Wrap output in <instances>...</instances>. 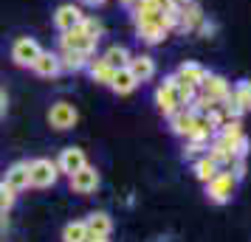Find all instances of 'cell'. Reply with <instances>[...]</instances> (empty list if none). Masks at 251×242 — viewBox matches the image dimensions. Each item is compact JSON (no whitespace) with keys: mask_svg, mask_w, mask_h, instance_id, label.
<instances>
[{"mask_svg":"<svg viewBox=\"0 0 251 242\" xmlns=\"http://www.w3.org/2000/svg\"><path fill=\"white\" fill-rule=\"evenodd\" d=\"M130 57H133V54H130L125 45H110V48H107V51L102 54V59L107 62V65H113L116 70H119V68H127Z\"/></svg>","mask_w":251,"mask_h":242,"instance_id":"23","label":"cell"},{"mask_svg":"<svg viewBox=\"0 0 251 242\" xmlns=\"http://www.w3.org/2000/svg\"><path fill=\"white\" fill-rule=\"evenodd\" d=\"M82 17H85V12H82L76 3H62L57 12H54V25H57V31H68V28L82 23Z\"/></svg>","mask_w":251,"mask_h":242,"instance_id":"12","label":"cell"},{"mask_svg":"<svg viewBox=\"0 0 251 242\" xmlns=\"http://www.w3.org/2000/svg\"><path fill=\"white\" fill-rule=\"evenodd\" d=\"M59 177L57 161H48V158H37L28 163V186L31 189H48L54 186Z\"/></svg>","mask_w":251,"mask_h":242,"instance_id":"2","label":"cell"},{"mask_svg":"<svg viewBox=\"0 0 251 242\" xmlns=\"http://www.w3.org/2000/svg\"><path fill=\"white\" fill-rule=\"evenodd\" d=\"M231 99L243 107V113H251V79H240L231 88Z\"/></svg>","mask_w":251,"mask_h":242,"instance_id":"24","label":"cell"},{"mask_svg":"<svg viewBox=\"0 0 251 242\" xmlns=\"http://www.w3.org/2000/svg\"><path fill=\"white\" fill-rule=\"evenodd\" d=\"M217 169H220V166H217V163L212 161L209 155H201V158H195V161H192V172H195V177H198L201 183H206V180H212Z\"/></svg>","mask_w":251,"mask_h":242,"instance_id":"21","label":"cell"},{"mask_svg":"<svg viewBox=\"0 0 251 242\" xmlns=\"http://www.w3.org/2000/svg\"><path fill=\"white\" fill-rule=\"evenodd\" d=\"M249 152H251V141H249V135L243 132V135L231 144V158H249Z\"/></svg>","mask_w":251,"mask_h":242,"instance_id":"30","label":"cell"},{"mask_svg":"<svg viewBox=\"0 0 251 242\" xmlns=\"http://www.w3.org/2000/svg\"><path fill=\"white\" fill-rule=\"evenodd\" d=\"M76 121H79V113H76V107L71 102H54L51 104V110H48V124L54 130H71V127H76Z\"/></svg>","mask_w":251,"mask_h":242,"instance_id":"6","label":"cell"},{"mask_svg":"<svg viewBox=\"0 0 251 242\" xmlns=\"http://www.w3.org/2000/svg\"><path fill=\"white\" fill-rule=\"evenodd\" d=\"M3 183L9 186V189H14V192H23V189H28V161L12 163V166L6 169Z\"/></svg>","mask_w":251,"mask_h":242,"instance_id":"16","label":"cell"},{"mask_svg":"<svg viewBox=\"0 0 251 242\" xmlns=\"http://www.w3.org/2000/svg\"><path fill=\"white\" fill-rule=\"evenodd\" d=\"M99 172H96V166L91 163H85L79 172L71 175V192H76V195H93L96 189H99Z\"/></svg>","mask_w":251,"mask_h":242,"instance_id":"8","label":"cell"},{"mask_svg":"<svg viewBox=\"0 0 251 242\" xmlns=\"http://www.w3.org/2000/svg\"><path fill=\"white\" fill-rule=\"evenodd\" d=\"M31 70H34L37 76H43V79H54V76L62 73V68H59V57L57 54H51V51H40V57L34 59Z\"/></svg>","mask_w":251,"mask_h":242,"instance_id":"15","label":"cell"},{"mask_svg":"<svg viewBox=\"0 0 251 242\" xmlns=\"http://www.w3.org/2000/svg\"><path fill=\"white\" fill-rule=\"evenodd\" d=\"M172 85H175V93H178V102H181L183 107H189V104H192V99L198 96V88H195V85H189V82H183L181 76H175V79H172Z\"/></svg>","mask_w":251,"mask_h":242,"instance_id":"26","label":"cell"},{"mask_svg":"<svg viewBox=\"0 0 251 242\" xmlns=\"http://www.w3.org/2000/svg\"><path fill=\"white\" fill-rule=\"evenodd\" d=\"M198 93H203L212 104H220V102H226V99H228L231 85H228L226 76H220V73H209V70H206L203 82L198 85Z\"/></svg>","mask_w":251,"mask_h":242,"instance_id":"3","label":"cell"},{"mask_svg":"<svg viewBox=\"0 0 251 242\" xmlns=\"http://www.w3.org/2000/svg\"><path fill=\"white\" fill-rule=\"evenodd\" d=\"M172 79H175V73H170L167 79L161 82L158 88H155V104H158V110L167 118H170L175 110H181L183 104L178 102V93H175V85H172Z\"/></svg>","mask_w":251,"mask_h":242,"instance_id":"7","label":"cell"},{"mask_svg":"<svg viewBox=\"0 0 251 242\" xmlns=\"http://www.w3.org/2000/svg\"><path fill=\"white\" fill-rule=\"evenodd\" d=\"M228 172L234 175V177H237V183H240V180H243V177L249 175V166H246V158H234V161H231V166H228Z\"/></svg>","mask_w":251,"mask_h":242,"instance_id":"32","label":"cell"},{"mask_svg":"<svg viewBox=\"0 0 251 242\" xmlns=\"http://www.w3.org/2000/svg\"><path fill=\"white\" fill-rule=\"evenodd\" d=\"M107 88H110L116 96H130V93L138 88V79L130 73V68H119V70L113 73V82H110Z\"/></svg>","mask_w":251,"mask_h":242,"instance_id":"18","label":"cell"},{"mask_svg":"<svg viewBox=\"0 0 251 242\" xmlns=\"http://www.w3.org/2000/svg\"><path fill=\"white\" fill-rule=\"evenodd\" d=\"M175 76H181L183 82H189V85H201L203 82V76H206V68L201 65V62H183L181 68L175 70Z\"/></svg>","mask_w":251,"mask_h":242,"instance_id":"22","label":"cell"},{"mask_svg":"<svg viewBox=\"0 0 251 242\" xmlns=\"http://www.w3.org/2000/svg\"><path fill=\"white\" fill-rule=\"evenodd\" d=\"M119 3H122V6H127V9H133V6H136L138 0H119Z\"/></svg>","mask_w":251,"mask_h":242,"instance_id":"37","label":"cell"},{"mask_svg":"<svg viewBox=\"0 0 251 242\" xmlns=\"http://www.w3.org/2000/svg\"><path fill=\"white\" fill-rule=\"evenodd\" d=\"M175 3H181V6H183V3H189V0H175Z\"/></svg>","mask_w":251,"mask_h":242,"instance_id":"38","label":"cell"},{"mask_svg":"<svg viewBox=\"0 0 251 242\" xmlns=\"http://www.w3.org/2000/svg\"><path fill=\"white\" fill-rule=\"evenodd\" d=\"M88 73H91V79L96 82V85H110L116 68L113 65H107L102 57H96V59L91 57V62H88Z\"/></svg>","mask_w":251,"mask_h":242,"instance_id":"20","label":"cell"},{"mask_svg":"<svg viewBox=\"0 0 251 242\" xmlns=\"http://www.w3.org/2000/svg\"><path fill=\"white\" fill-rule=\"evenodd\" d=\"M136 34H138V40H141L144 45H161V43L170 37V28L161 23V17H158V20H152V23L136 25Z\"/></svg>","mask_w":251,"mask_h":242,"instance_id":"11","label":"cell"},{"mask_svg":"<svg viewBox=\"0 0 251 242\" xmlns=\"http://www.w3.org/2000/svg\"><path fill=\"white\" fill-rule=\"evenodd\" d=\"M57 57H59V68L71 70V73L85 70L88 68V62H91V54H85V51H65V48H59Z\"/></svg>","mask_w":251,"mask_h":242,"instance_id":"17","label":"cell"},{"mask_svg":"<svg viewBox=\"0 0 251 242\" xmlns=\"http://www.w3.org/2000/svg\"><path fill=\"white\" fill-rule=\"evenodd\" d=\"M14 197H17V192H14V189H9L6 183H0V217H3V214L14 206Z\"/></svg>","mask_w":251,"mask_h":242,"instance_id":"29","label":"cell"},{"mask_svg":"<svg viewBox=\"0 0 251 242\" xmlns=\"http://www.w3.org/2000/svg\"><path fill=\"white\" fill-rule=\"evenodd\" d=\"M6 104H9V102H6V93L0 90V115L6 113Z\"/></svg>","mask_w":251,"mask_h":242,"instance_id":"34","label":"cell"},{"mask_svg":"<svg viewBox=\"0 0 251 242\" xmlns=\"http://www.w3.org/2000/svg\"><path fill=\"white\" fill-rule=\"evenodd\" d=\"M203 17H206V14H203V9H201V3L189 0V3H183V6H181V14H178V25H175V31H181V34H195V28L201 25Z\"/></svg>","mask_w":251,"mask_h":242,"instance_id":"9","label":"cell"},{"mask_svg":"<svg viewBox=\"0 0 251 242\" xmlns=\"http://www.w3.org/2000/svg\"><path fill=\"white\" fill-rule=\"evenodd\" d=\"M206 197L217 203V206H226L228 200L234 197V189H237V177L228 172V169H217L212 180H206Z\"/></svg>","mask_w":251,"mask_h":242,"instance_id":"1","label":"cell"},{"mask_svg":"<svg viewBox=\"0 0 251 242\" xmlns=\"http://www.w3.org/2000/svg\"><path fill=\"white\" fill-rule=\"evenodd\" d=\"M127 68H130V73L138 79V85L141 82H150L152 76H155V59L150 57V54H133L130 57V62H127Z\"/></svg>","mask_w":251,"mask_h":242,"instance_id":"14","label":"cell"},{"mask_svg":"<svg viewBox=\"0 0 251 242\" xmlns=\"http://www.w3.org/2000/svg\"><path fill=\"white\" fill-rule=\"evenodd\" d=\"M88 240V225L85 220H76V222H68L62 228V242H85Z\"/></svg>","mask_w":251,"mask_h":242,"instance_id":"25","label":"cell"},{"mask_svg":"<svg viewBox=\"0 0 251 242\" xmlns=\"http://www.w3.org/2000/svg\"><path fill=\"white\" fill-rule=\"evenodd\" d=\"M220 110H223V115H226V118H243V115H246V113H243V107L231 99V93H228L226 102H220Z\"/></svg>","mask_w":251,"mask_h":242,"instance_id":"31","label":"cell"},{"mask_svg":"<svg viewBox=\"0 0 251 242\" xmlns=\"http://www.w3.org/2000/svg\"><path fill=\"white\" fill-rule=\"evenodd\" d=\"M82 3H85V6H93V9H96V6H102V3H107V0H82Z\"/></svg>","mask_w":251,"mask_h":242,"instance_id":"36","label":"cell"},{"mask_svg":"<svg viewBox=\"0 0 251 242\" xmlns=\"http://www.w3.org/2000/svg\"><path fill=\"white\" fill-rule=\"evenodd\" d=\"M85 225H88V234L93 237H110V231H113V220L107 211H93L85 217Z\"/></svg>","mask_w":251,"mask_h":242,"instance_id":"19","label":"cell"},{"mask_svg":"<svg viewBox=\"0 0 251 242\" xmlns=\"http://www.w3.org/2000/svg\"><path fill=\"white\" fill-rule=\"evenodd\" d=\"M40 43H37L34 37H17L12 43V59L14 65H20V68H31L34 65V59L40 57Z\"/></svg>","mask_w":251,"mask_h":242,"instance_id":"5","label":"cell"},{"mask_svg":"<svg viewBox=\"0 0 251 242\" xmlns=\"http://www.w3.org/2000/svg\"><path fill=\"white\" fill-rule=\"evenodd\" d=\"M215 31H217V25L212 23V20H206V17L201 20V25L195 28V34H198V37H206V40H209V37L215 34Z\"/></svg>","mask_w":251,"mask_h":242,"instance_id":"33","label":"cell"},{"mask_svg":"<svg viewBox=\"0 0 251 242\" xmlns=\"http://www.w3.org/2000/svg\"><path fill=\"white\" fill-rule=\"evenodd\" d=\"M79 28H82L88 37H93V40H102V34H104V23L99 20V17H88V14L82 17Z\"/></svg>","mask_w":251,"mask_h":242,"instance_id":"27","label":"cell"},{"mask_svg":"<svg viewBox=\"0 0 251 242\" xmlns=\"http://www.w3.org/2000/svg\"><path fill=\"white\" fill-rule=\"evenodd\" d=\"M85 242H110V240H107V237H93V234H88V240Z\"/></svg>","mask_w":251,"mask_h":242,"instance_id":"35","label":"cell"},{"mask_svg":"<svg viewBox=\"0 0 251 242\" xmlns=\"http://www.w3.org/2000/svg\"><path fill=\"white\" fill-rule=\"evenodd\" d=\"M96 45H99V40L88 37L79 25H74V28H68V31H59V48H65V51H85V54L93 57Z\"/></svg>","mask_w":251,"mask_h":242,"instance_id":"4","label":"cell"},{"mask_svg":"<svg viewBox=\"0 0 251 242\" xmlns=\"http://www.w3.org/2000/svg\"><path fill=\"white\" fill-rule=\"evenodd\" d=\"M88 163V158H85V150H79V147H65V150L59 152V158H57V169L59 175H74V172H79L82 166Z\"/></svg>","mask_w":251,"mask_h":242,"instance_id":"10","label":"cell"},{"mask_svg":"<svg viewBox=\"0 0 251 242\" xmlns=\"http://www.w3.org/2000/svg\"><path fill=\"white\" fill-rule=\"evenodd\" d=\"M206 150H209V144H201V141H186V144H183V158H186V161H195V158L206 155Z\"/></svg>","mask_w":251,"mask_h":242,"instance_id":"28","label":"cell"},{"mask_svg":"<svg viewBox=\"0 0 251 242\" xmlns=\"http://www.w3.org/2000/svg\"><path fill=\"white\" fill-rule=\"evenodd\" d=\"M195 121H198V113H192L189 107H181V110H175L170 115V130L181 138H189L195 130Z\"/></svg>","mask_w":251,"mask_h":242,"instance_id":"13","label":"cell"}]
</instances>
